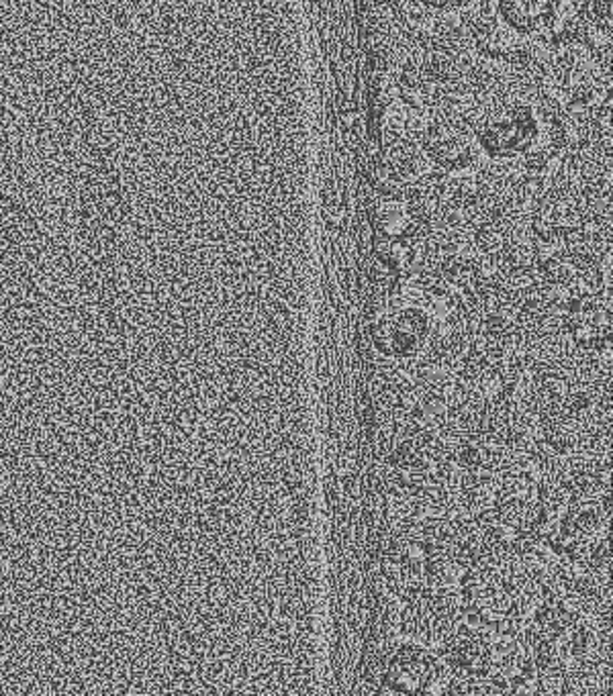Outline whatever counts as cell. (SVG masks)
<instances>
[{
  "label": "cell",
  "mask_w": 613,
  "mask_h": 696,
  "mask_svg": "<svg viewBox=\"0 0 613 696\" xmlns=\"http://www.w3.org/2000/svg\"><path fill=\"white\" fill-rule=\"evenodd\" d=\"M540 131V116L524 102H503L482 113L477 142L497 160L526 156Z\"/></svg>",
  "instance_id": "cell-3"
},
{
  "label": "cell",
  "mask_w": 613,
  "mask_h": 696,
  "mask_svg": "<svg viewBox=\"0 0 613 696\" xmlns=\"http://www.w3.org/2000/svg\"><path fill=\"white\" fill-rule=\"evenodd\" d=\"M411 223L413 218L409 215L408 204L399 199L384 197L375 211V225L382 237H403L411 232Z\"/></svg>",
  "instance_id": "cell-10"
},
{
  "label": "cell",
  "mask_w": 613,
  "mask_h": 696,
  "mask_svg": "<svg viewBox=\"0 0 613 696\" xmlns=\"http://www.w3.org/2000/svg\"><path fill=\"white\" fill-rule=\"evenodd\" d=\"M44 133V131H42ZM45 151L56 204L62 284L76 303L85 334L115 349L125 334L127 272L140 227L137 192L113 125L78 101Z\"/></svg>",
  "instance_id": "cell-1"
},
{
  "label": "cell",
  "mask_w": 613,
  "mask_h": 696,
  "mask_svg": "<svg viewBox=\"0 0 613 696\" xmlns=\"http://www.w3.org/2000/svg\"><path fill=\"white\" fill-rule=\"evenodd\" d=\"M424 151L432 164L446 172L468 170L477 160V137L467 123L442 115L424 131Z\"/></svg>",
  "instance_id": "cell-4"
},
{
  "label": "cell",
  "mask_w": 613,
  "mask_h": 696,
  "mask_svg": "<svg viewBox=\"0 0 613 696\" xmlns=\"http://www.w3.org/2000/svg\"><path fill=\"white\" fill-rule=\"evenodd\" d=\"M427 7L432 9H442V11H448V9H460V7H467L475 0H424Z\"/></svg>",
  "instance_id": "cell-11"
},
{
  "label": "cell",
  "mask_w": 613,
  "mask_h": 696,
  "mask_svg": "<svg viewBox=\"0 0 613 696\" xmlns=\"http://www.w3.org/2000/svg\"><path fill=\"white\" fill-rule=\"evenodd\" d=\"M565 329L572 346L583 351L610 349L612 334V294L605 291L570 301Z\"/></svg>",
  "instance_id": "cell-5"
},
{
  "label": "cell",
  "mask_w": 613,
  "mask_h": 696,
  "mask_svg": "<svg viewBox=\"0 0 613 696\" xmlns=\"http://www.w3.org/2000/svg\"><path fill=\"white\" fill-rule=\"evenodd\" d=\"M438 678V664L420 648H403L391 658L387 682L399 696H424Z\"/></svg>",
  "instance_id": "cell-7"
},
{
  "label": "cell",
  "mask_w": 613,
  "mask_h": 696,
  "mask_svg": "<svg viewBox=\"0 0 613 696\" xmlns=\"http://www.w3.org/2000/svg\"><path fill=\"white\" fill-rule=\"evenodd\" d=\"M555 78L570 102H589L595 82V64L591 58V49L579 42L572 44V37H569L556 56Z\"/></svg>",
  "instance_id": "cell-6"
},
{
  "label": "cell",
  "mask_w": 613,
  "mask_h": 696,
  "mask_svg": "<svg viewBox=\"0 0 613 696\" xmlns=\"http://www.w3.org/2000/svg\"><path fill=\"white\" fill-rule=\"evenodd\" d=\"M33 130L0 85V272L40 291L62 284V249L44 135Z\"/></svg>",
  "instance_id": "cell-2"
},
{
  "label": "cell",
  "mask_w": 613,
  "mask_h": 696,
  "mask_svg": "<svg viewBox=\"0 0 613 696\" xmlns=\"http://www.w3.org/2000/svg\"><path fill=\"white\" fill-rule=\"evenodd\" d=\"M472 37L487 56L508 61H524L530 54L527 35L510 27L499 15H482L472 27Z\"/></svg>",
  "instance_id": "cell-8"
},
{
  "label": "cell",
  "mask_w": 613,
  "mask_h": 696,
  "mask_svg": "<svg viewBox=\"0 0 613 696\" xmlns=\"http://www.w3.org/2000/svg\"><path fill=\"white\" fill-rule=\"evenodd\" d=\"M562 0H499V16L520 33H540L553 27Z\"/></svg>",
  "instance_id": "cell-9"
}]
</instances>
